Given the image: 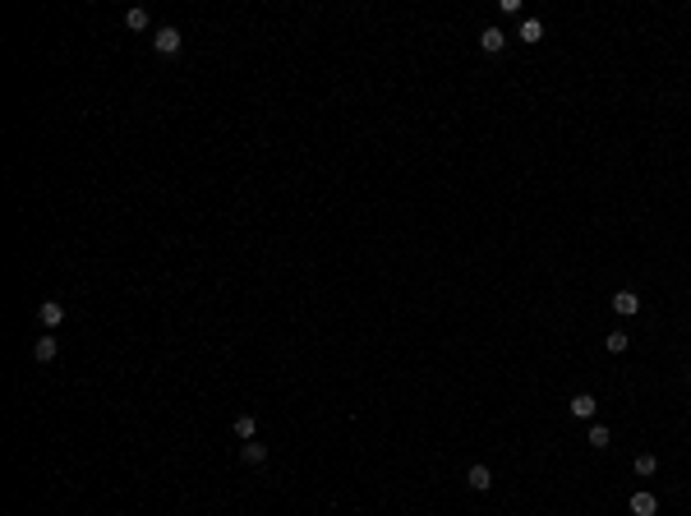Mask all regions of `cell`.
<instances>
[{"label": "cell", "mask_w": 691, "mask_h": 516, "mask_svg": "<svg viewBox=\"0 0 691 516\" xmlns=\"http://www.w3.org/2000/svg\"><path fill=\"white\" fill-rule=\"evenodd\" d=\"M613 314L617 319H636V314H641V295H636V290H617L613 295Z\"/></svg>", "instance_id": "cell-2"}, {"label": "cell", "mask_w": 691, "mask_h": 516, "mask_svg": "<svg viewBox=\"0 0 691 516\" xmlns=\"http://www.w3.org/2000/svg\"><path fill=\"white\" fill-rule=\"evenodd\" d=\"M465 484L475 488V493H484V488L493 484V475H489V466H470V471H465Z\"/></svg>", "instance_id": "cell-10"}, {"label": "cell", "mask_w": 691, "mask_h": 516, "mask_svg": "<svg viewBox=\"0 0 691 516\" xmlns=\"http://www.w3.org/2000/svg\"><path fill=\"white\" fill-rule=\"evenodd\" d=\"M585 442H590L595 452H604V447L613 442V433H608V424H590V433H585Z\"/></svg>", "instance_id": "cell-11"}, {"label": "cell", "mask_w": 691, "mask_h": 516, "mask_svg": "<svg viewBox=\"0 0 691 516\" xmlns=\"http://www.w3.org/2000/svg\"><path fill=\"white\" fill-rule=\"evenodd\" d=\"M627 507H631V516H655V512H659V498H655L650 488H641V493H631Z\"/></svg>", "instance_id": "cell-3"}, {"label": "cell", "mask_w": 691, "mask_h": 516, "mask_svg": "<svg viewBox=\"0 0 691 516\" xmlns=\"http://www.w3.org/2000/svg\"><path fill=\"white\" fill-rule=\"evenodd\" d=\"M604 346L613 350V355H622V350L631 346V336H627V332H608V336H604Z\"/></svg>", "instance_id": "cell-14"}, {"label": "cell", "mask_w": 691, "mask_h": 516, "mask_svg": "<svg viewBox=\"0 0 691 516\" xmlns=\"http://www.w3.org/2000/svg\"><path fill=\"white\" fill-rule=\"evenodd\" d=\"M240 461H245V466H263V461H267V447H263L259 438H254V442H240Z\"/></svg>", "instance_id": "cell-8"}, {"label": "cell", "mask_w": 691, "mask_h": 516, "mask_svg": "<svg viewBox=\"0 0 691 516\" xmlns=\"http://www.w3.org/2000/svg\"><path fill=\"white\" fill-rule=\"evenodd\" d=\"M56 355H61V341H56V336H37V346H32V360H37V365H51Z\"/></svg>", "instance_id": "cell-5"}, {"label": "cell", "mask_w": 691, "mask_h": 516, "mask_svg": "<svg viewBox=\"0 0 691 516\" xmlns=\"http://www.w3.org/2000/svg\"><path fill=\"white\" fill-rule=\"evenodd\" d=\"M567 410H571V415H576V420H595L599 401H595V396H590V392H576V396H571V401H567Z\"/></svg>", "instance_id": "cell-4"}, {"label": "cell", "mask_w": 691, "mask_h": 516, "mask_svg": "<svg viewBox=\"0 0 691 516\" xmlns=\"http://www.w3.org/2000/svg\"><path fill=\"white\" fill-rule=\"evenodd\" d=\"M655 471H659V461H655L650 452H641V456H636V475H655Z\"/></svg>", "instance_id": "cell-15"}, {"label": "cell", "mask_w": 691, "mask_h": 516, "mask_svg": "<svg viewBox=\"0 0 691 516\" xmlns=\"http://www.w3.org/2000/svg\"><path fill=\"white\" fill-rule=\"evenodd\" d=\"M37 319H42V327H61V323H65V304L61 300H46L42 309H37Z\"/></svg>", "instance_id": "cell-6"}, {"label": "cell", "mask_w": 691, "mask_h": 516, "mask_svg": "<svg viewBox=\"0 0 691 516\" xmlns=\"http://www.w3.org/2000/svg\"><path fill=\"white\" fill-rule=\"evenodd\" d=\"M153 46L162 51V56H175V51L184 46V37H180V28H157L153 32Z\"/></svg>", "instance_id": "cell-1"}, {"label": "cell", "mask_w": 691, "mask_h": 516, "mask_svg": "<svg viewBox=\"0 0 691 516\" xmlns=\"http://www.w3.org/2000/svg\"><path fill=\"white\" fill-rule=\"evenodd\" d=\"M479 46H484L489 56H498V51L507 46V32L503 28H484V32H479Z\"/></svg>", "instance_id": "cell-9"}, {"label": "cell", "mask_w": 691, "mask_h": 516, "mask_svg": "<svg viewBox=\"0 0 691 516\" xmlns=\"http://www.w3.org/2000/svg\"><path fill=\"white\" fill-rule=\"evenodd\" d=\"M539 37H544V23H539V19H525V23H521V42H530V46H535Z\"/></svg>", "instance_id": "cell-13"}, {"label": "cell", "mask_w": 691, "mask_h": 516, "mask_svg": "<svg viewBox=\"0 0 691 516\" xmlns=\"http://www.w3.org/2000/svg\"><path fill=\"white\" fill-rule=\"evenodd\" d=\"M230 429H235V438H240V442L259 438V420H254V415H235V424H230Z\"/></svg>", "instance_id": "cell-7"}, {"label": "cell", "mask_w": 691, "mask_h": 516, "mask_svg": "<svg viewBox=\"0 0 691 516\" xmlns=\"http://www.w3.org/2000/svg\"><path fill=\"white\" fill-rule=\"evenodd\" d=\"M124 23H129L134 32H148V28H153V14H148V10L138 5V10H129V14H124Z\"/></svg>", "instance_id": "cell-12"}]
</instances>
